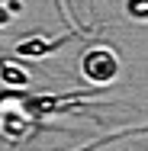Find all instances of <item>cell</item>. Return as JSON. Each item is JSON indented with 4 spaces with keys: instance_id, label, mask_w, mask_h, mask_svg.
I'll return each instance as SVG.
<instances>
[{
    "instance_id": "3",
    "label": "cell",
    "mask_w": 148,
    "mask_h": 151,
    "mask_svg": "<svg viewBox=\"0 0 148 151\" xmlns=\"http://www.w3.org/2000/svg\"><path fill=\"white\" fill-rule=\"evenodd\" d=\"M0 81L10 84V87H26V84H29V71H26L23 64H16V61L3 58L0 61Z\"/></svg>"
},
{
    "instance_id": "1",
    "label": "cell",
    "mask_w": 148,
    "mask_h": 151,
    "mask_svg": "<svg viewBox=\"0 0 148 151\" xmlns=\"http://www.w3.org/2000/svg\"><path fill=\"white\" fill-rule=\"evenodd\" d=\"M81 71H84V77H87L90 84L103 87V84H113V81H116L119 58L106 48V45H93L87 55L81 58Z\"/></svg>"
},
{
    "instance_id": "4",
    "label": "cell",
    "mask_w": 148,
    "mask_h": 151,
    "mask_svg": "<svg viewBox=\"0 0 148 151\" xmlns=\"http://www.w3.org/2000/svg\"><path fill=\"white\" fill-rule=\"evenodd\" d=\"M6 23H10V13H6V10L0 6V26H6Z\"/></svg>"
},
{
    "instance_id": "2",
    "label": "cell",
    "mask_w": 148,
    "mask_h": 151,
    "mask_svg": "<svg viewBox=\"0 0 148 151\" xmlns=\"http://www.w3.org/2000/svg\"><path fill=\"white\" fill-rule=\"evenodd\" d=\"M71 39V32H64V35H58V39H26V42H19L16 45V55H23V58H42V55H52L55 48H61L64 42Z\"/></svg>"
}]
</instances>
